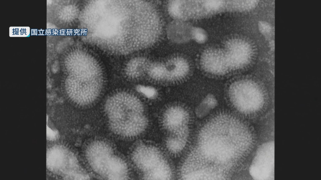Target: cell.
<instances>
[{"label": "cell", "mask_w": 321, "mask_h": 180, "mask_svg": "<svg viewBox=\"0 0 321 180\" xmlns=\"http://www.w3.org/2000/svg\"><path fill=\"white\" fill-rule=\"evenodd\" d=\"M87 25H91L89 32L97 33L100 38L120 39L123 53H126L138 32L139 23L131 2H94L86 17Z\"/></svg>", "instance_id": "obj_1"}, {"label": "cell", "mask_w": 321, "mask_h": 180, "mask_svg": "<svg viewBox=\"0 0 321 180\" xmlns=\"http://www.w3.org/2000/svg\"><path fill=\"white\" fill-rule=\"evenodd\" d=\"M105 109L110 128L118 135L134 137L147 127V121L141 102L130 93L119 92L111 96L106 102Z\"/></svg>", "instance_id": "obj_2"}, {"label": "cell", "mask_w": 321, "mask_h": 180, "mask_svg": "<svg viewBox=\"0 0 321 180\" xmlns=\"http://www.w3.org/2000/svg\"><path fill=\"white\" fill-rule=\"evenodd\" d=\"M65 82L66 92L74 102L86 105L93 102L101 91L103 77L99 65L83 62L78 63L68 71Z\"/></svg>", "instance_id": "obj_3"}, {"label": "cell", "mask_w": 321, "mask_h": 180, "mask_svg": "<svg viewBox=\"0 0 321 180\" xmlns=\"http://www.w3.org/2000/svg\"><path fill=\"white\" fill-rule=\"evenodd\" d=\"M86 155L92 169L101 177L108 180L127 179L129 170L126 162L115 154L109 144L102 141L91 143L87 147Z\"/></svg>", "instance_id": "obj_4"}, {"label": "cell", "mask_w": 321, "mask_h": 180, "mask_svg": "<svg viewBox=\"0 0 321 180\" xmlns=\"http://www.w3.org/2000/svg\"><path fill=\"white\" fill-rule=\"evenodd\" d=\"M230 100L239 111L248 114L262 111L266 104V94L260 83L251 79L237 81L229 90Z\"/></svg>", "instance_id": "obj_5"}, {"label": "cell", "mask_w": 321, "mask_h": 180, "mask_svg": "<svg viewBox=\"0 0 321 180\" xmlns=\"http://www.w3.org/2000/svg\"><path fill=\"white\" fill-rule=\"evenodd\" d=\"M48 167L59 172L68 179L86 180L87 174L81 168L76 157L71 152L62 147H55L48 153Z\"/></svg>", "instance_id": "obj_6"}, {"label": "cell", "mask_w": 321, "mask_h": 180, "mask_svg": "<svg viewBox=\"0 0 321 180\" xmlns=\"http://www.w3.org/2000/svg\"><path fill=\"white\" fill-rule=\"evenodd\" d=\"M132 160L144 173L145 179L150 180L168 163L160 151L150 145L140 144L134 150Z\"/></svg>", "instance_id": "obj_7"}, {"label": "cell", "mask_w": 321, "mask_h": 180, "mask_svg": "<svg viewBox=\"0 0 321 180\" xmlns=\"http://www.w3.org/2000/svg\"><path fill=\"white\" fill-rule=\"evenodd\" d=\"M274 141L262 143L258 147L249 168L253 179L274 180Z\"/></svg>", "instance_id": "obj_8"}, {"label": "cell", "mask_w": 321, "mask_h": 180, "mask_svg": "<svg viewBox=\"0 0 321 180\" xmlns=\"http://www.w3.org/2000/svg\"><path fill=\"white\" fill-rule=\"evenodd\" d=\"M188 113L184 108L173 106L166 111L163 118V124L172 134H188Z\"/></svg>", "instance_id": "obj_9"}, {"label": "cell", "mask_w": 321, "mask_h": 180, "mask_svg": "<svg viewBox=\"0 0 321 180\" xmlns=\"http://www.w3.org/2000/svg\"><path fill=\"white\" fill-rule=\"evenodd\" d=\"M202 65L207 72L216 75H222L229 68L226 56L218 53L204 54L201 60Z\"/></svg>", "instance_id": "obj_10"}, {"label": "cell", "mask_w": 321, "mask_h": 180, "mask_svg": "<svg viewBox=\"0 0 321 180\" xmlns=\"http://www.w3.org/2000/svg\"><path fill=\"white\" fill-rule=\"evenodd\" d=\"M192 28L185 21L175 20L168 26L167 35L172 42L183 43L192 38Z\"/></svg>", "instance_id": "obj_11"}, {"label": "cell", "mask_w": 321, "mask_h": 180, "mask_svg": "<svg viewBox=\"0 0 321 180\" xmlns=\"http://www.w3.org/2000/svg\"><path fill=\"white\" fill-rule=\"evenodd\" d=\"M165 64L166 69V80L171 81L179 80L184 78L188 72V63L182 58H174Z\"/></svg>", "instance_id": "obj_12"}, {"label": "cell", "mask_w": 321, "mask_h": 180, "mask_svg": "<svg viewBox=\"0 0 321 180\" xmlns=\"http://www.w3.org/2000/svg\"><path fill=\"white\" fill-rule=\"evenodd\" d=\"M150 63L143 58H136L131 60L127 64L125 72L129 78H139L147 72Z\"/></svg>", "instance_id": "obj_13"}, {"label": "cell", "mask_w": 321, "mask_h": 180, "mask_svg": "<svg viewBox=\"0 0 321 180\" xmlns=\"http://www.w3.org/2000/svg\"><path fill=\"white\" fill-rule=\"evenodd\" d=\"M187 136L186 135L172 134L166 141L168 149L174 154L181 152L185 146Z\"/></svg>", "instance_id": "obj_14"}, {"label": "cell", "mask_w": 321, "mask_h": 180, "mask_svg": "<svg viewBox=\"0 0 321 180\" xmlns=\"http://www.w3.org/2000/svg\"><path fill=\"white\" fill-rule=\"evenodd\" d=\"M147 73L153 79L161 80L166 79V69L165 64L160 62L150 63Z\"/></svg>", "instance_id": "obj_15"}, {"label": "cell", "mask_w": 321, "mask_h": 180, "mask_svg": "<svg viewBox=\"0 0 321 180\" xmlns=\"http://www.w3.org/2000/svg\"><path fill=\"white\" fill-rule=\"evenodd\" d=\"M216 103V100L213 96L208 95L197 108L196 115L200 118L205 116L215 107Z\"/></svg>", "instance_id": "obj_16"}, {"label": "cell", "mask_w": 321, "mask_h": 180, "mask_svg": "<svg viewBox=\"0 0 321 180\" xmlns=\"http://www.w3.org/2000/svg\"><path fill=\"white\" fill-rule=\"evenodd\" d=\"M258 27L260 32L266 38L270 39L273 36V27L268 22L260 21L258 23Z\"/></svg>", "instance_id": "obj_17"}, {"label": "cell", "mask_w": 321, "mask_h": 180, "mask_svg": "<svg viewBox=\"0 0 321 180\" xmlns=\"http://www.w3.org/2000/svg\"><path fill=\"white\" fill-rule=\"evenodd\" d=\"M208 35L206 31L200 28H192V38H193L197 42L202 43L207 40Z\"/></svg>", "instance_id": "obj_18"}, {"label": "cell", "mask_w": 321, "mask_h": 180, "mask_svg": "<svg viewBox=\"0 0 321 180\" xmlns=\"http://www.w3.org/2000/svg\"><path fill=\"white\" fill-rule=\"evenodd\" d=\"M137 90L145 97L149 98H153L157 95V92L154 88L150 86L139 85L136 87Z\"/></svg>", "instance_id": "obj_19"}, {"label": "cell", "mask_w": 321, "mask_h": 180, "mask_svg": "<svg viewBox=\"0 0 321 180\" xmlns=\"http://www.w3.org/2000/svg\"><path fill=\"white\" fill-rule=\"evenodd\" d=\"M47 138L50 140H55L58 137V133L56 130L52 129L47 127L46 130Z\"/></svg>", "instance_id": "obj_20"}]
</instances>
